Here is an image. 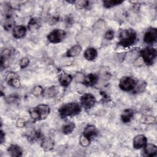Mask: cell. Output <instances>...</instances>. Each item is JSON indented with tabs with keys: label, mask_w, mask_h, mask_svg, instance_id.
Instances as JSON below:
<instances>
[{
	"label": "cell",
	"mask_w": 157,
	"mask_h": 157,
	"mask_svg": "<svg viewBox=\"0 0 157 157\" xmlns=\"http://www.w3.org/2000/svg\"><path fill=\"white\" fill-rule=\"evenodd\" d=\"M132 144L135 149H140L147 144V138L144 134L137 135L134 137Z\"/></svg>",
	"instance_id": "11"
},
{
	"label": "cell",
	"mask_w": 157,
	"mask_h": 157,
	"mask_svg": "<svg viewBox=\"0 0 157 157\" xmlns=\"http://www.w3.org/2000/svg\"><path fill=\"white\" fill-rule=\"evenodd\" d=\"M157 29L155 28H148L144 34V41L148 44H152L156 41Z\"/></svg>",
	"instance_id": "9"
},
{
	"label": "cell",
	"mask_w": 157,
	"mask_h": 157,
	"mask_svg": "<svg viewBox=\"0 0 157 157\" xmlns=\"http://www.w3.org/2000/svg\"><path fill=\"white\" fill-rule=\"evenodd\" d=\"M100 94H101V95L102 96V99L103 101L107 102V101H109L110 98H109V95L107 94V93H105V91H101Z\"/></svg>",
	"instance_id": "35"
},
{
	"label": "cell",
	"mask_w": 157,
	"mask_h": 157,
	"mask_svg": "<svg viewBox=\"0 0 157 157\" xmlns=\"http://www.w3.org/2000/svg\"><path fill=\"white\" fill-rule=\"evenodd\" d=\"M41 137V132L39 130H34L32 131L27 136V138L28 140L30 142H34L40 139Z\"/></svg>",
	"instance_id": "26"
},
{
	"label": "cell",
	"mask_w": 157,
	"mask_h": 157,
	"mask_svg": "<svg viewBox=\"0 0 157 157\" xmlns=\"http://www.w3.org/2000/svg\"><path fill=\"white\" fill-rule=\"evenodd\" d=\"M5 80L6 83L13 88H18L20 86V77L18 74L12 71L6 72L5 75Z\"/></svg>",
	"instance_id": "8"
},
{
	"label": "cell",
	"mask_w": 157,
	"mask_h": 157,
	"mask_svg": "<svg viewBox=\"0 0 157 157\" xmlns=\"http://www.w3.org/2000/svg\"><path fill=\"white\" fill-rule=\"evenodd\" d=\"M26 33V28L23 25L15 26L12 29V35L15 39L23 38Z\"/></svg>",
	"instance_id": "17"
},
{
	"label": "cell",
	"mask_w": 157,
	"mask_h": 157,
	"mask_svg": "<svg viewBox=\"0 0 157 157\" xmlns=\"http://www.w3.org/2000/svg\"><path fill=\"white\" fill-rule=\"evenodd\" d=\"M75 128V124L73 122H67L62 126V132L64 134H69L72 132Z\"/></svg>",
	"instance_id": "24"
},
{
	"label": "cell",
	"mask_w": 157,
	"mask_h": 157,
	"mask_svg": "<svg viewBox=\"0 0 157 157\" xmlns=\"http://www.w3.org/2000/svg\"><path fill=\"white\" fill-rule=\"evenodd\" d=\"M84 58L88 61H93L98 56L97 50L93 47H90L85 50L83 53Z\"/></svg>",
	"instance_id": "21"
},
{
	"label": "cell",
	"mask_w": 157,
	"mask_h": 157,
	"mask_svg": "<svg viewBox=\"0 0 157 157\" xmlns=\"http://www.w3.org/2000/svg\"><path fill=\"white\" fill-rule=\"evenodd\" d=\"M29 64V59L28 57H23L20 59L19 64L21 69L26 68Z\"/></svg>",
	"instance_id": "30"
},
{
	"label": "cell",
	"mask_w": 157,
	"mask_h": 157,
	"mask_svg": "<svg viewBox=\"0 0 157 157\" xmlns=\"http://www.w3.org/2000/svg\"><path fill=\"white\" fill-rule=\"evenodd\" d=\"M16 124L18 128H23L26 125V121L22 118H18L16 122Z\"/></svg>",
	"instance_id": "34"
},
{
	"label": "cell",
	"mask_w": 157,
	"mask_h": 157,
	"mask_svg": "<svg viewBox=\"0 0 157 157\" xmlns=\"http://www.w3.org/2000/svg\"><path fill=\"white\" fill-rule=\"evenodd\" d=\"M43 90L44 89L42 88L41 86H36L34 88L33 90V94L36 96H38L42 94Z\"/></svg>",
	"instance_id": "32"
},
{
	"label": "cell",
	"mask_w": 157,
	"mask_h": 157,
	"mask_svg": "<svg viewBox=\"0 0 157 157\" xmlns=\"http://www.w3.org/2000/svg\"><path fill=\"white\" fill-rule=\"evenodd\" d=\"M144 153L145 156H156L157 155V147L155 144L147 143L144 147Z\"/></svg>",
	"instance_id": "16"
},
{
	"label": "cell",
	"mask_w": 157,
	"mask_h": 157,
	"mask_svg": "<svg viewBox=\"0 0 157 157\" xmlns=\"http://www.w3.org/2000/svg\"><path fill=\"white\" fill-rule=\"evenodd\" d=\"M123 2L121 0H105L102 2L103 6L107 9L112 8L113 7L118 6Z\"/></svg>",
	"instance_id": "25"
},
{
	"label": "cell",
	"mask_w": 157,
	"mask_h": 157,
	"mask_svg": "<svg viewBox=\"0 0 157 157\" xmlns=\"http://www.w3.org/2000/svg\"><path fill=\"white\" fill-rule=\"evenodd\" d=\"M82 134L91 142V140L98 136V131L95 126L89 124L85 127Z\"/></svg>",
	"instance_id": "10"
},
{
	"label": "cell",
	"mask_w": 157,
	"mask_h": 157,
	"mask_svg": "<svg viewBox=\"0 0 157 157\" xmlns=\"http://www.w3.org/2000/svg\"><path fill=\"white\" fill-rule=\"evenodd\" d=\"M79 142H80V144L82 147H88L91 143V141L89 140L88 139H86L85 137H84L82 134H81V136H80Z\"/></svg>",
	"instance_id": "31"
},
{
	"label": "cell",
	"mask_w": 157,
	"mask_h": 157,
	"mask_svg": "<svg viewBox=\"0 0 157 157\" xmlns=\"http://www.w3.org/2000/svg\"><path fill=\"white\" fill-rule=\"evenodd\" d=\"M58 93V89L56 86H50L43 90L42 95L47 98H52L55 96Z\"/></svg>",
	"instance_id": "18"
},
{
	"label": "cell",
	"mask_w": 157,
	"mask_h": 157,
	"mask_svg": "<svg viewBox=\"0 0 157 157\" xmlns=\"http://www.w3.org/2000/svg\"><path fill=\"white\" fill-rule=\"evenodd\" d=\"M15 26V21L12 17V12L5 13V18L3 21V27L6 31L13 29Z\"/></svg>",
	"instance_id": "12"
},
{
	"label": "cell",
	"mask_w": 157,
	"mask_h": 157,
	"mask_svg": "<svg viewBox=\"0 0 157 157\" xmlns=\"http://www.w3.org/2000/svg\"><path fill=\"white\" fill-rule=\"evenodd\" d=\"M41 147L46 151L52 150L54 147V141L50 137H45L41 142Z\"/></svg>",
	"instance_id": "22"
},
{
	"label": "cell",
	"mask_w": 157,
	"mask_h": 157,
	"mask_svg": "<svg viewBox=\"0 0 157 157\" xmlns=\"http://www.w3.org/2000/svg\"><path fill=\"white\" fill-rule=\"evenodd\" d=\"M50 112V107L46 104H40L29 110L30 118L33 122L45 119Z\"/></svg>",
	"instance_id": "2"
},
{
	"label": "cell",
	"mask_w": 157,
	"mask_h": 157,
	"mask_svg": "<svg viewBox=\"0 0 157 157\" xmlns=\"http://www.w3.org/2000/svg\"><path fill=\"white\" fill-rule=\"evenodd\" d=\"M0 139H1V144H2L5 140V133L1 129L0 131Z\"/></svg>",
	"instance_id": "36"
},
{
	"label": "cell",
	"mask_w": 157,
	"mask_h": 157,
	"mask_svg": "<svg viewBox=\"0 0 157 157\" xmlns=\"http://www.w3.org/2000/svg\"><path fill=\"white\" fill-rule=\"evenodd\" d=\"M134 111L132 109H125L121 114V120L124 123H128L131 121L134 117Z\"/></svg>",
	"instance_id": "20"
},
{
	"label": "cell",
	"mask_w": 157,
	"mask_h": 157,
	"mask_svg": "<svg viewBox=\"0 0 157 157\" xmlns=\"http://www.w3.org/2000/svg\"><path fill=\"white\" fill-rule=\"evenodd\" d=\"M41 26V21L37 17L31 18L28 23V29L32 33L37 32Z\"/></svg>",
	"instance_id": "14"
},
{
	"label": "cell",
	"mask_w": 157,
	"mask_h": 157,
	"mask_svg": "<svg viewBox=\"0 0 157 157\" xmlns=\"http://www.w3.org/2000/svg\"><path fill=\"white\" fill-rule=\"evenodd\" d=\"M7 152L12 157H19L23 155V150L17 144H11L7 148Z\"/></svg>",
	"instance_id": "15"
},
{
	"label": "cell",
	"mask_w": 157,
	"mask_h": 157,
	"mask_svg": "<svg viewBox=\"0 0 157 157\" xmlns=\"http://www.w3.org/2000/svg\"><path fill=\"white\" fill-rule=\"evenodd\" d=\"M114 37V31L112 29H109L105 33V38L107 40H112Z\"/></svg>",
	"instance_id": "33"
},
{
	"label": "cell",
	"mask_w": 157,
	"mask_h": 157,
	"mask_svg": "<svg viewBox=\"0 0 157 157\" xmlns=\"http://www.w3.org/2000/svg\"><path fill=\"white\" fill-rule=\"evenodd\" d=\"M80 105L85 110H89L93 107L96 104V100L92 94L85 93L80 97Z\"/></svg>",
	"instance_id": "7"
},
{
	"label": "cell",
	"mask_w": 157,
	"mask_h": 157,
	"mask_svg": "<svg viewBox=\"0 0 157 157\" xmlns=\"http://www.w3.org/2000/svg\"><path fill=\"white\" fill-rule=\"evenodd\" d=\"M146 87V83L142 81L140 82H137L136 85L134 88V89L132 90V91L135 93H141L144 90H145Z\"/></svg>",
	"instance_id": "28"
},
{
	"label": "cell",
	"mask_w": 157,
	"mask_h": 157,
	"mask_svg": "<svg viewBox=\"0 0 157 157\" xmlns=\"http://www.w3.org/2000/svg\"><path fill=\"white\" fill-rule=\"evenodd\" d=\"M99 80L98 75L90 73L83 78L82 83L86 86H93L97 83Z\"/></svg>",
	"instance_id": "13"
},
{
	"label": "cell",
	"mask_w": 157,
	"mask_h": 157,
	"mask_svg": "<svg viewBox=\"0 0 157 157\" xmlns=\"http://www.w3.org/2000/svg\"><path fill=\"white\" fill-rule=\"evenodd\" d=\"M82 48L80 45H75L71 47L66 52L67 57H75L78 56L82 52Z\"/></svg>",
	"instance_id": "23"
},
{
	"label": "cell",
	"mask_w": 157,
	"mask_h": 157,
	"mask_svg": "<svg viewBox=\"0 0 157 157\" xmlns=\"http://www.w3.org/2000/svg\"><path fill=\"white\" fill-rule=\"evenodd\" d=\"M136 83L137 82L132 77L124 76L120 80L119 87L123 91H131L134 89Z\"/></svg>",
	"instance_id": "6"
},
{
	"label": "cell",
	"mask_w": 157,
	"mask_h": 157,
	"mask_svg": "<svg viewBox=\"0 0 157 157\" xmlns=\"http://www.w3.org/2000/svg\"><path fill=\"white\" fill-rule=\"evenodd\" d=\"M66 35V32L65 31L60 29H56L48 33L47 39L52 44H58L64 40Z\"/></svg>",
	"instance_id": "5"
},
{
	"label": "cell",
	"mask_w": 157,
	"mask_h": 157,
	"mask_svg": "<svg viewBox=\"0 0 157 157\" xmlns=\"http://www.w3.org/2000/svg\"><path fill=\"white\" fill-rule=\"evenodd\" d=\"M59 82L60 85L63 86H68L72 80V77L71 75L62 72L59 75L58 78Z\"/></svg>",
	"instance_id": "19"
},
{
	"label": "cell",
	"mask_w": 157,
	"mask_h": 157,
	"mask_svg": "<svg viewBox=\"0 0 157 157\" xmlns=\"http://www.w3.org/2000/svg\"><path fill=\"white\" fill-rule=\"evenodd\" d=\"M140 55L142 58L144 63L148 66H151L154 64L157 52L153 47H147L140 51Z\"/></svg>",
	"instance_id": "4"
},
{
	"label": "cell",
	"mask_w": 157,
	"mask_h": 157,
	"mask_svg": "<svg viewBox=\"0 0 157 157\" xmlns=\"http://www.w3.org/2000/svg\"><path fill=\"white\" fill-rule=\"evenodd\" d=\"M141 123L151 124L156 123V118L152 115H144L140 119Z\"/></svg>",
	"instance_id": "27"
},
{
	"label": "cell",
	"mask_w": 157,
	"mask_h": 157,
	"mask_svg": "<svg viewBox=\"0 0 157 157\" xmlns=\"http://www.w3.org/2000/svg\"><path fill=\"white\" fill-rule=\"evenodd\" d=\"M82 105L78 102H71L63 104L58 109V112L61 117L66 118L67 117L75 116L80 113Z\"/></svg>",
	"instance_id": "3"
},
{
	"label": "cell",
	"mask_w": 157,
	"mask_h": 157,
	"mask_svg": "<svg viewBox=\"0 0 157 157\" xmlns=\"http://www.w3.org/2000/svg\"><path fill=\"white\" fill-rule=\"evenodd\" d=\"M118 44L124 48L133 45L137 40L136 32L131 28L123 29L119 34Z\"/></svg>",
	"instance_id": "1"
},
{
	"label": "cell",
	"mask_w": 157,
	"mask_h": 157,
	"mask_svg": "<svg viewBox=\"0 0 157 157\" xmlns=\"http://www.w3.org/2000/svg\"><path fill=\"white\" fill-rule=\"evenodd\" d=\"M75 6L77 9H83L89 5V1L85 0L82 1H76L74 2Z\"/></svg>",
	"instance_id": "29"
}]
</instances>
